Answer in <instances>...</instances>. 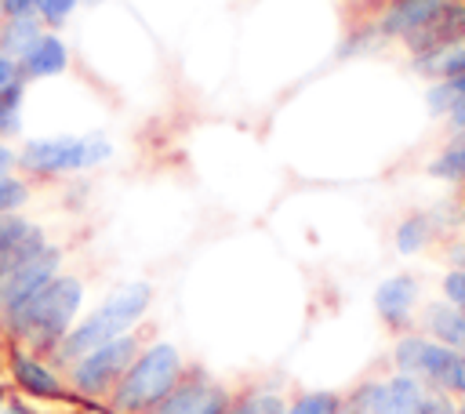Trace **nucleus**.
<instances>
[{"label":"nucleus","instance_id":"33","mask_svg":"<svg viewBox=\"0 0 465 414\" xmlns=\"http://www.w3.org/2000/svg\"><path fill=\"white\" fill-rule=\"evenodd\" d=\"M447 116H450V127H454V131H465V102H458Z\"/></svg>","mask_w":465,"mask_h":414},{"label":"nucleus","instance_id":"13","mask_svg":"<svg viewBox=\"0 0 465 414\" xmlns=\"http://www.w3.org/2000/svg\"><path fill=\"white\" fill-rule=\"evenodd\" d=\"M414 301H418V283H414V276H389V280H381L378 291H374V309H378V316H381L385 323H392V327L407 323Z\"/></svg>","mask_w":465,"mask_h":414},{"label":"nucleus","instance_id":"2","mask_svg":"<svg viewBox=\"0 0 465 414\" xmlns=\"http://www.w3.org/2000/svg\"><path fill=\"white\" fill-rule=\"evenodd\" d=\"M149 298H153L149 283H127V287L113 291L84 323H76V327L51 349V356L69 367V363H76L80 356L94 352L98 345H105V341L127 334V327L138 323L142 312L149 309Z\"/></svg>","mask_w":465,"mask_h":414},{"label":"nucleus","instance_id":"3","mask_svg":"<svg viewBox=\"0 0 465 414\" xmlns=\"http://www.w3.org/2000/svg\"><path fill=\"white\" fill-rule=\"evenodd\" d=\"M178 381H182V352L167 341H156L134 356V363L113 385L109 403L120 414H149Z\"/></svg>","mask_w":465,"mask_h":414},{"label":"nucleus","instance_id":"5","mask_svg":"<svg viewBox=\"0 0 465 414\" xmlns=\"http://www.w3.org/2000/svg\"><path fill=\"white\" fill-rule=\"evenodd\" d=\"M134 356H138V338L120 334V338L98 345L94 352L80 356L76 363H69V385L80 396H105L124 378V370L134 363Z\"/></svg>","mask_w":465,"mask_h":414},{"label":"nucleus","instance_id":"12","mask_svg":"<svg viewBox=\"0 0 465 414\" xmlns=\"http://www.w3.org/2000/svg\"><path fill=\"white\" fill-rule=\"evenodd\" d=\"M447 0H385V11L378 15V33L381 36H411L421 29Z\"/></svg>","mask_w":465,"mask_h":414},{"label":"nucleus","instance_id":"4","mask_svg":"<svg viewBox=\"0 0 465 414\" xmlns=\"http://www.w3.org/2000/svg\"><path fill=\"white\" fill-rule=\"evenodd\" d=\"M392 363L400 374H411L429 389L465 396V352H458L436 338H421V334L400 338L392 349Z\"/></svg>","mask_w":465,"mask_h":414},{"label":"nucleus","instance_id":"34","mask_svg":"<svg viewBox=\"0 0 465 414\" xmlns=\"http://www.w3.org/2000/svg\"><path fill=\"white\" fill-rule=\"evenodd\" d=\"M11 163H15V153H11L7 145H0V178H7V171H11Z\"/></svg>","mask_w":465,"mask_h":414},{"label":"nucleus","instance_id":"6","mask_svg":"<svg viewBox=\"0 0 465 414\" xmlns=\"http://www.w3.org/2000/svg\"><path fill=\"white\" fill-rule=\"evenodd\" d=\"M109 142L91 134V138H40L29 142L22 153V163L36 174H65V171H84L102 160H109Z\"/></svg>","mask_w":465,"mask_h":414},{"label":"nucleus","instance_id":"37","mask_svg":"<svg viewBox=\"0 0 465 414\" xmlns=\"http://www.w3.org/2000/svg\"><path fill=\"white\" fill-rule=\"evenodd\" d=\"M0 407H4V385H0Z\"/></svg>","mask_w":465,"mask_h":414},{"label":"nucleus","instance_id":"22","mask_svg":"<svg viewBox=\"0 0 465 414\" xmlns=\"http://www.w3.org/2000/svg\"><path fill=\"white\" fill-rule=\"evenodd\" d=\"M225 414H287V403L272 392H247L225 407Z\"/></svg>","mask_w":465,"mask_h":414},{"label":"nucleus","instance_id":"26","mask_svg":"<svg viewBox=\"0 0 465 414\" xmlns=\"http://www.w3.org/2000/svg\"><path fill=\"white\" fill-rule=\"evenodd\" d=\"M36 225H29L25 218H15V214H0V251L11 247L15 240H22L25 232H33Z\"/></svg>","mask_w":465,"mask_h":414},{"label":"nucleus","instance_id":"36","mask_svg":"<svg viewBox=\"0 0 465 414\" xmlns=\"http://www.w3.org/2000/svg\"><path fill=\"white\" fill-rule=\"evenodd\" d=\"M341 414H363V410H360V407H356V403H352V399H349V403H345V407H341Z\"/></svg>","mask_w":465,"mask_h":414},{"label":"nucleus","instance_id":"29","mask_svg":"<svg viewBox=\"0 0 465 414\" xmlns=\"http://www.w3.org/2000/svg\"><path fill=\"white\" fill-rule=\"evenodd\" d=\"M73 7H76V0H40V11H36V15H40L44 22L58 25V22H62V18H65Z\"/></svg>","mask_w":465,"mask_h":414},{"label":"nucleus","instance_id":"24","mask_svg":"<svg viewBox=\"0 0 465 414\" xmlns=\"http://www.w3.org/2000/svg\"><path fill=\"white\" fill-rule=\"evenodd\" d=\"M18 102H22V80L7 91H0V134L18 131Z\"/></svg>","mask_w":465,"mask_h":414},{"label":"nucleus","instance_id":"25","mask_svg":"<svg viewBox=\"0 0 465 414\" xmlns=\"http://www.w3.org/2000/svg\"><path fill=\"white\" fill-rule=\"evenodd\" d=\"M418 414H458V403L450 392H440V389H429L425 385V396H421V410Z\"/></svg>","mask_w":465,"mask_h":414},{"label":"nucleus","instance_id":"11","mask_svg":"<svg viewBox=\"0 0 465 414\" xmlns=\"http://www.w3.org/2000/svg\"><path fill=\"white\" fill-rule=\"evenodd\" d=\"M11 378H15V385L22 392H29L36 399H62L65 396V381L44 360H36L25 349H15L11 352Z\"/></svg>","mask_w":465,"mask_h":414},{"label":"nucleus","instance_id":"27","mask_svg":"<svg viewBox=\"0 0 465 414\" xmlns=\"http://www.w3.org/2000/svg\"><path fill=\"white\" fill-rule=\"evenodd\" d=\"M25 200V185L18 178H0V214H11Z\"/></svg>","mask_w":465,"mask_h":414},{"label":"nucleus","instance_id":"14","mask_svg":"<svg viewBox=\"0 0 465 414\" xmlns=\"http://www.w3.org/2000/svg\"><path fill=\"white\" fill-rule=\"evenodd\" d=\"M411 69L425 80H447V76H458L465 73V36L436 47V51H425V54H414L411 58Z\"/></svg>","mask_w":465,"mask_h":414},{"label":"nucleus","instance_id":"28","mask_svg":"<svg viewBox=\"0 0 465 414\" xmlns=\"http://www.w3.org/2000/svg\"><path fill=\"white\" fill-rule=\"evenodd\" d=\"M443 298L465 312V269H450L443 276Z\"/></svg>","mask_w":465,"mask_h":414},{"label":"nucleus","instance_id":"19","mask_svg":"<svg viewBox=\"0 0 465 414\" xmlns=\"http://www.w3.org/2000/svg\"><path fill=\"white\" fill-rule=\"evenodd\" d=\"M429 174L443 182H465V131H458V138L443 145V153L429 163Z\"/></svg>","mask_w":465,"mask_h":414},{"label":"nucleus","instance_id":"10","mask_svg":"<svg viewBox=\"0 0 465 414\" xmlns=\"http://www.w3.org/2000/svg\"><path fill=\"white\" fill-rule=\"evenodd\" d=\"M458 36H465V0H447L421 29H414L411 36H403V44H407V51L414 58V54L436 51V47L458 40Z\"/></svg>","mask_w":465,"mask_h":414},{"label":"nucleus","instance_id":"31","mask_svg":"<svg viewBox=\"0 0 465 414\" xmlns=\"http://www.w3.org/2000/svg\"><path fill=\"white\" fill-rule=\"evenodd\" d=\"M18 80H22V69H18V62H15L11 54H0V91L15 87Z\"/></svg>","mask_w":465,"mask_h":414},{"label":"nucleus","instance_id":"32","mask_svg":"<svg viewBox=\"0 0 465 414\" xmlns=\"http://www.w3.org/2000/svg\"><path fill=\"white\" fill-rule=\"evenodd\" d=\"M447 258H450L454 269H465V240H461V243H450V247H447Z\"/></svg>","mask_w":465,"mask_h":414},{"label":"nucleus","instance_id":"7","mask_svg":"<svg viewBox=\"0 0 465 414\" xmlns=\"http://www.w3.org/2000/svg\"><path fill=\"white\" fill-rule=\"evenodd\" d=\"M421 396H425V385L411 374H392L385 381H371L363 385L352 403L363 410V414H418L421 410Z\"/></svg>","mask_w":465,"mask_h":414},{"label":"nucleus","instance_id":"39","mask_svg":"<svg viewBox=\"0 0 465 414\" xmlns=\"http://www.w3.org/2000/svg\"><path fill=\"white\" fill-rule=\"evenodd\" d=\"M367 4H378V0H367Z\"/></svg>","mask_w":465,"mask_h":414},{"label":"nucleus","instance_id":"1","mask_svg":"<svg viewBox=\"0 0 465 414\" xmlns=\"http://www.w3.org/2000/svg\"><path fill=\"white\" fill-rule=\"evenodd\" d=\"M80 298H84V287H80L76 276H54L44 291H36L25 305H18L4 323L29 349H47L51 352L73 330Z\"/></svg>","mask_w":465,"mask_h":414},{"label":"nucleus","instance_id":"9","mask_svg":"<svg viewBox=\"0 0 465 414\" xmlns=\"http://www.w3.org/2000/svg\"><path fill=\"white\" fill-rule=\"evenodd\" d=\"M229 392L207 378H185L178 381L149 414H225Z\"/></svg>","mask_w":465,"mask_h":414},{"label":"nucleus","instance_id":"18","mask_svg":"<svg viewBox=\"0 0 465 414\" xmlns=\"http://www.w3.org/2000/svg\"><path fill=\"white\" fill-rule=\"evenodd\" d=\"M44 251H47L44 232H40V229L25 232L22 240H15L11 247H4V251H0V280H4V276H11L15 269H22L25 261H33V258H36V254H44Z\"/></svg>","mask_w":465,"mask_h":414},{"label":"nucleus","instance_id":"8","mask_svg":"<svg viewBox=\"0 0 465 414\" xmlns=\"http://www.w3.org/2000/svg\"><path fill=\"white\" fill-rule=\"evenodd\" d=\"M58 261H62V251L58 247H47L44 254H36L33 261H25L22 269H15L11 276L0 280V316L7 320L18 305H25L36 291H44L54 276H58Z\"/></svg>","mask_w":465,"mask_h":414},{"label":"nucleus","instance_id":"23","mask_svg":"<svg viewBox=\"0 0 465 414\" xmlns=\"http://www.w3.org/2000/svg\"><path fill=\"white\" fill-rule=\"evenodd\" d=\"M341 407L345 403L334 392H305L287 407V414H341Z\"/></svg>","mask_w":465,"mask_h":414},{"label":"nucleus","instance_id":"21","mask_svg":"<svg viewBox=\"0 0 465 414\" xmlns=\"http://www.w3.org/2000/svg\"><path fill=\"white\" fill-rule=\"evenodd\" d=\"M429 236H432L429 218H425V214H411V218L400 222V229H396V251H400V254H414V251H421V247L429 243Z\"/></svg>","mask_w":465,"mask_h":414},{"label":"nucleus","instance_id":"20","mask_svg":"<svg viewBox=\"0 0 465 414\" xmlns=\"http://www.w3.org/2000/svg\"><path fill=\"white\" fill-rule=\"evenodd\" d=\"M425 102H429V113H432V116H447L458 102H465V73L447 76V80H436V84L429 87Z\"/></svg>","mask_w":465,"mask_h":414},{"label":"nucleus","instance_id":"30","mask_svg":"<svg viewBox=\"0 0 465 414\" xmlns=\"http://www.w3.org/2000/svg\"><path fill=\"white\" fill-rule=\"evenodd\" d=\"M40 11V0H4L0 15L4 18H33Z\"/></svg>","mask_w":465,"mask_h":414},{"label":"nucleus","instance_id":"16","mask_svg":"<svg viewBox=\"0 0 465 414\" xmlns=\"http://www.w3.org/2000/svg\"><path fill=\"white\" fill-rule=\"evenodd\" d=\"M65 62H69V54H65V44L58 40V36H40L25 54H22V73L25 76H54V73H62L65 69Z\"/></svg>","mask_w":465,"mask_h":414},{"label":"nucleus","instance_id":"35","mask_svg":"<svg viewBox=\"0 0 465 414\" xmlns=\"http://www.w3.org/2000/svg\"><path fill=\"white\" fill-rule=\"evenodd\" d=\"M0 414H33V410H29L25 403H18V399H11V403H4V407H0Z\"/></svg>","mask_w":465,"mask_h":414},{"label":"nucleus","instance_id":"15","mask_svg":"<svg viewBox=\"0 0 465 414\" xmlns=\"http://www.w3.org/2000/svg\"><path fill=\"white\" fill-rule=\"evenodd\" d=\"M425 330H429V338H436V341H443V345L465 352V312H461L458 305H450V301H432V305L425 309Z\"/></svg>","mask_w":465,"mask_h":414},{"label":"nucleus","instance_id":"40","mask_svg":"<svg viewBox=\"0 0 465 414\" xmlns=\"http://www.w3.org/2000/svg\"><path fill=\"white\" fill-rule=\"evenodd\" d=\"M0 7H4V0H0Z\"/></svg>","mask_w":465,"mask_h":414},{"label":"nucleus","instance_id":"38","mask_svg":"<svg viewBox=\"0 0 465 414\" xmlns=\"http://www.w3.org/2000/svg\"><path fill=\"white\" fill-rule=\"evenodd\" d=\"M458 414H465V407H458Z\"/></svg>","mask_w":465,"mask_h":414},{"label":"nucleus","instance_id":"17","mask_svg":"<svg viewBox=\"0 0 465 414\" xmlns=\"http://www.w3.org/2000/svg\"><path fill=\"white\" fill-rule=\"evenodd\" d=\"M36 40H40L36 18H7V22L0 25V47H4V54H11V58H22Z\"/></svg>","mask_w":465,"mask_h":414}]
</instances>
